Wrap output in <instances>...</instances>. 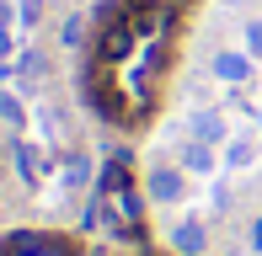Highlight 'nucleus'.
<instances>
[{"label":"nucleus","instance_id":"obj_1","mask_svg":"<svg viewBox=\"0 0 262 256\" xmlns=\"http://www.w3.org/2000/svg\"><path fill=\"white\" fill-rule=\"evenodd\" d=\"M0 256H80V246L43 229V235H11L6 246H0Z\"/></svg>","mask_w":262,"mask_h":256},{"label":"nucleus","instance_id":"obj_2","mask_svg":"<svg viewBox=\"0 0 262 256\" xmlns=\"http://www.w3.org/2000/svg\"><path fill=\"white\" fill-rule=\"evenodd\" d=\"M145 192L156 197V203H182V197H187V182H182V171H177V166H156V171L145 176Z\"/></svg>","mask_w":262,"mask_h":256},{"label":"nucleus","instance_id":"obj_3","mask_svg":"<svg viewBox=\"0 0 262 256\" xmlns=\"http://www.w3.org/2000/svg\"><path fill=\"white\" fill-rule=\"evenodd\" d=\"M220 75L225 80H246L252 75V59H246V54H220Z\"/></svg>","mask_w":262,"mask_h":256},{"label":"nucleus","instance_id":"obj_4","mask_svg":"<svg viewBox=\"0 0 262 256\" xmlns=\"http://www.w3.org/2000/svg\"><path fill=\"white\" fill-rule=\"evenodd\" d=\"M246 48H252V59H262V16L246 21Z\"/></svg>","mask_w":262,"mask_h":256},{"label":"nucleus","instance_id":"obj_5","mask_svg":"<svg viewBox=\"0 0 262 256\" xmlns=\"http://www.w3.org/2000/svg\"><path fill=\"white\" fill-rule=\"evenodd\" d=\"M252 246H257V251H262V219H257V229H252Z\"/></svg>","mask_w":262,"mask_h":256}]
</instances>
